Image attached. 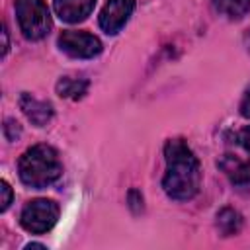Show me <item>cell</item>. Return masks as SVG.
Instances as JSON below:
<instances>
[{"mask_svg":"<svg viewBox=\"0 0 250 250\" xmlns=\"http://www.w3.org/2000/svg\"><path fill=\"white\" fill-rule=\"evenodd\" d=\"M0 191H2V205H0V209L2 211H6L8 207H10V203H12V197H14V193H12V188H10V184L8 182H0Z\"/></svg>","mask_w":250,"mask_h":250,"instance_id":"cell-13","label":"cell"},{"mask_svg":"<svg viewBox=\"0 0 250 250\" xmlns=\"http://www.w3.org/2000/svg\"><path fill=\"white\" fill-rule=\"evenodd\" d=\"M248 37H250V33H248Z\"/></svg>","mask_w":250,"mask_h":250,"instance_id":"cell-17","label":"cell"},{"mask_svg":"<svg viewBox=\"0 0 250 250\" xmlns=\"http://www.w3.org/2000/svg\"><path fill=\"white\" fill-rule=\"evenodd\" d=\"M238 143L244 146V150H248V152H250V125H248V127H244V129L238 133Z\"/></svg>","mask_w":250,"mask_h":250,"instance_id":"cell-14","label":"cell"},{"mask_svg":"<svg viewBox=\"0 0 250 250\" xmlns=\"http://www.w3.org/2000/svg\"><path fill=\"white\" fill-rule=\"evenodd\" d=\"M240 113H242V117L250 119V90L244 94V98L240 102Z\"/></svg>","mask_w":250,"mask_h":250,"instance_id":"cell-15","label":"cell"},{"mask_svg":"<svg viewBox=\"0 0 250 250\" xmlns=\"http://www.w3.org/2000/svg\"><path fill=\"white\" fill-rule=\"evenodd\" d=\"M217 12L225 14L227 18L238 20L250 10V0H213Z\"/></svg>","mask_w":250,"mask_h":250,"instance_id":"cell-11","label":"cell"},{"mask_svg":"<svg viewBox=\"0 0 250 250\" xmlns=\"http://www.w3.org/2000/svg\"><path fill=\"white\" fill-rule=\"evenodd\" d=\"M96 0H55L57 16L66 23H78L90 16Z\"/></svg>","mask_w":250,"mask_h":250,"instance_id":"cell-8","label":"cell"},{"mask_svg":"<svg viewBox=\"0 0 250 250\" xmlns=\"http://www.w3.org/2000/svg\"><path fill=\"white\" fill-rule=\"evenodd\" d=\"M20 107H21V111L27 115V119H29L33 125H37V127L47 125V123L51 121V117H53V105H51L49 102L37 100L35 96L27 94V92H23V94L20 96Z\"/></svg>","mask_w":250,"mask_h":250,"instance_id":"cell-7","label":"cell"},{"mask_svg":"<svg viewBox=\"0 0 250 250\" xmlns=\"http://www.w3.org/2000/svg\"><path fill=\"white\" fill-rule=\"evenodd\" d=\"M57 219H59V205L53 199H45V197L29 201L20 215L21 227L33 234L51 230Z\"/></svg>","mask_w":250,"mask_h":250,"instance_id":"cell-4","label":"cell"},{"mask_svg":"<svg viewBox=\"0 0 250 250\" xmlns=\"http://www.w3.org/2000/svg\"><path fill=\"white\" fill-rule=\"evenodd\" d=\"M16 16L21 33L31 39H43L51 29V16L43 0H16Z\"/></svg>","mask_w":250,"mask_h":250,"instance_id":"cell-3","label":"cell"},{"mask_svg":"<svg viewBox=\"0 0 250 250\" xmlns=\"http://www.w3.org/2000/svg\"><path fill=\"white\" fill-rule=\"evenodd\" d=\"M133 10L135 0H107L100 12V27L105 33L115 35L129 21Z\"/></svg>","mask_w":250,"mask_h":250,"instance_id":"cell-6","label":"cell"},{"mask_svg":"<svg viewBox=\"0 0 250 250\" xmlns=\"http://www.w3.org/2000/svg\"><path fill=\"white\" fill-rule=\"evenodd\" d=\"M88 90V80L86 78H74V76H62L57 82V92L62 98H70V100H78L86 94Z\"/></svg>","mask_w":250,"mask_h":250,"instance_id":"cell-10","label":"cell"},{"mask_svg":"<svg viewBox=\"0 0 250 250\" xmlns=\"http://www.w3.org/2000/svg\"><path fill=\"white\" fill-rule=\"evenodd\" d=\"M2 35H4V49H2V55H6V53H8V31H6V27H4Z\"/></svg>","mask_w":250,"mask_h":250,"instance_id":"cell-16","label":"cell"},{"mask_svg":"<svg viewBox=\"0 0 250 250\" xmlns=\"http://www.w3.org/2000/svg\"><path fill=\"white\" fill-rule=\"evenodd\" d=\"M62 53L74 59H92L102 53V41L88 31H62L59 37Z\"/></svg>","mask_w":250,"mask_h":250,"instance_id":"cell-5","label":"cell"},{"mask_svg":"<svg viewBox=\"0 0 250 250\" xmlns=\"http://www.w3.org/2000/svg\"><path fill=\"white\" fill-rule=\"evenodd\" d=\"M223 168L230 176L232 184H238V186H248L250 184V160H246V162L232 160V166H223Z\"/></svg>","mask_w":250,"mask_h":250,"instance_id":"cell-12","label":"cell"},{"mask_svg":"<svg viewBox=\"0 0 250 250\" xmlns=\"http://www.w3.org/2000/svg\"><path fill=\"white\" fill-rule=\"evenodd\" d=\"M217 227L225 236L236 234L242 229V215L232 207H223L217 213Z\"/></svg>","mask_w":250,"mask_h":250,"instance_id":"cell-9","label":"cell"},{"mask_svg":"<svg viewBox=\"0 0 250 250\" xmlns=\"http://www.w3.org/2000/svg\"><path fill=\"white\" fill-rule=\"evenodd\" d=\"M20 180L35 189L51 186L55 180H59L62 166L59 160V154L49 145H35L27 148L18 162Z\"/></svg>","mask_w":250,"mask_h":250,"instance_id":"cell-2","label":"cell"},{"mask_svg":"<svg viewBox=\"0 0 250 250\" xmlns=\"http://www.w3.org/2000/svg\"><path fill=\"white\" fill-rule=\"evenodd\" d=\"M166 172L162 188L168 197L188 201L197 195L201 188V166L193 150L184 139H170L164 146Z\"/></svg>","mask_w":250,"mask_h":250,"instance_id":"cell-1","label":"cell"}]
</instances>
